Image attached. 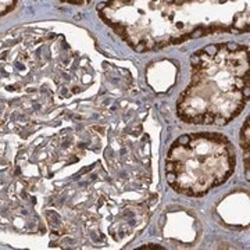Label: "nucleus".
I'll list each match as a JSON object with an SVG mask.
<instances>
[{"instance_id":"nucleus-3","label":"nucleus","mask_w":250,"mask_h":250,"mask_svg":"<svg viewBox=\"0 0 250 250\" xmlns=\"http://www.w3.org/2000/svg\"><path fill=\"white\" fill-rule=\"evenodd\" d=\"M62 1H65V3H70V4H86V3H90V0H62Z\"/></svg>"},{"instance_id":"nucleus-2","label":"nucleus","mask_w":250,"mask_h":250,"mask_svg":"<svg viewBox=\"0 0 250 250\" xmlns=\"http://www.w3.org/2000/svg\"><path fill=\"white\" fill-rule=\"evenodd\" d=\"M16 4H17V0H0V17L11 11L16 7Z\"/></svg>"},{"instance_id":"nucleus-1","label":"nucleus","mask_w":250,"mask_h":250,"mask_svg":"<svg viewBox=\"0 0 250 250\" xmlns=\"http://www.w3.org/2000/svg\"><path fill=\"white\" fill-rule=\"evenodd\" d=\"M98 11L136 52L249 31V0H106Z\"/></svg>"}]
</instances>
